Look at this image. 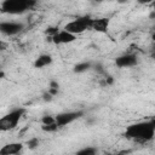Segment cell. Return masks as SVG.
<instances>
[{
  "mask_svg": "<svg viewBox=\"0 0 155 155\" xmlns=\"http://www.w3.org/2000/svg\"><path fill=\"white\" fill-rule=\"evenodd\" d=\"M155 134V121H140L132 124L126 127L125 136L137 142H148L154 138Z\"/></svg>",
  "mask_w": 155,
  "mask_h": 155,
  "instance_id": "6da1fadb",
  "label": "cell"
},
{
  "mask_svg": "<svg viewBox=\"0 0 155 155\" xmlns=\"http://www.w3.org/2000/svg\"><path fill=\"white\" fill-rule=\"evenodd\" d=\"M34 4L35 0H4L0 11L7 15H21L33 7Z\"/></svg>",
  "mask_w": 155,
  "mask_h": 155,
  "instance_id": "7a4b0ae2",
  "label": "cell"
},
{
  "mask_svg": "<svg viewBox=\"0 0 155 155\" xmlns=\"http://www.w3.org/2000/svg\"><path fill=\"white\" fill-rule=\"evenodd\" d=\"M24 111L25 110L23 108H16V109L11 110L8 114L0 117V131L6 132V131H10V130H13L18 125V122L22 119Z\"/></svg>",
  "mask_w": 155,
  "mask_h": 155,
  "instance_id": "3957f363",
  "label": "cell"
},
{
  "mask_svg": "<svg viewBox=\"0 0 155 155\" xmlns=\"http://www.w3.org/2000/svg\"><path fill=\"white\" fill-rule=\"evenodd\" d=\"M91 22L92 18H90L88 16H84V17H79L76 19H73L70 22H68L63 29H65L67 31L76 35L80 33H84L86 29L91 28Z\"/></svg>",
  "mask_w": 155,
  "mask_h": 155,
  "instance_id": "277c9868",
  "label": "cell"
},
{
  "mask_svg": "<svg viewBox=\"0 0 155 155\" xmlns=\"http://www.w3.org/2000/svg\"><path fill=\"white\" fill-rule=\"evenodd\" d=\"M24 29V24L19 22H12V21H6L0 23V33L7 36H13L21 33Z\"/></svg>",
  "mask_w": 155,
  "mask_h": 155,
  "instance_id": "5b68a950",
  "label": "cell"
},
{
  "mask_svg": "<svg viewBox=\"0 0 155 155\" xmlns=\"http://www.w3.org/2000/svg\"><path fill=\"white\" fill-rule=\"evenodd\" d=\"M82 115V111H65V113H61L58 115H56V124L58 125V127H63L68 124H71L73 121H75L76 119H79Z\"/></svg>",
  "mask_w": 155,
  "mask_h": 155,
  "instance_id": "8992f818",
  "label": "cell"
},
{
  "mask_svg": "<svg viewBox=\"0 0 155 155\" xmlns=\"http://www.w3.org/2000/svg\"><path fill=\"white\" fill-rule=\"evenodd\" d=\"M51 39L56 45H65V44H70V42L75 41L76 35L67 31L65 29H62V30H58L56 34H53L51 36Z\"/></svg>",
  "mask_w": 155,
  "mask_h": 155,
  "instance_id": "52a82bcc",
  "label": "cell"
},
{
  "mask_svg": "<svg viewBox=\"0 0 155 155\" xmlns=\"http://www.w3.org/2000/svg\"><path fill=\"white\" fill-rule=\"evenodd\" d=\"M115 63L120 68H130V67L137 65L138 59H137V56L136 54H133V53H126V54L119 56L115 59Z\"/></svg>",
  "mask_w": 155,
  "mask_h": 155,
  "instance_id": "ba28073f",
  "label": "cell"
},
{
  "mask_svg": "<svg viewBox=\"0 0 155 155\" xmlns=\"http://www.w3.org/2000/svg\"><path fill=\"white\" fill-rule=\"evenodd\" d=\"M22 149H23L22 143H18V142L8 143L0 149V154L1 155H15V154H18L19 151H22Z\"/></svg>",
  "mask_w": 155,
  "mask_h": 155,
  "instance_id": "9c48e42d",
  "label": "cell"
},
{
  "mask_svg": "<svg viewBox=\"0 0 155 155\" xmlns=\"http://www.w3.org/2000/svg\"><path fill=\"white\" fill-rule=\"evenodd\" d=\"M109 22H110V19H109V18H105V17L96 18V19H92V22H91V28L94 29L96 31L105 33L107 29H108V27H109Z\"/></svg>",
  "mask_w": 155,
  "mask_h": 155,
  "instance_id": "30bf717a",
  "label": "cell"
},
{
  "mask_svg": "<svg viewBox=\"0 0 155 155\" xmlns=\"http://www.w3.org/2000/svg\"><path fill=\"white\" fill-rule=\"evenodd\" d=\"M51 63H52V57H51L50 54H40V56L35 59L34 67L41 69V68H45V67L50 65Z\"/></svg>",
  "mask_w": 155,
  "mask_h": 155,
  "instance_id": "8fae6325",
  "label": "cell"
},
{
  "mask_svg": "<svg viewBox=\"0 0 155 155\" xmlns=\"http://www.w3.org/2000/svg\"><path fill=\"white\" fill-rule=\"evenodd\" d=\"M91 68V63L90 62H80L74 67V71L75 73H84L86 70H88Z\"/></svg>",
  "mask_w": 155,
  "mask_h": 155,
  "instance_id": "7c38bea8",
  "label": "cell"
},
{
  "mask_svg": "<svg viewBox=\"0 0 155 155\" xmlns=\"http://www.w3.org/2000/svg\"><path fill=\"white\" fill-rule=\"evenodd\" d=\"M97 153V149L96 148H92V147H87V148H84L81 150L78 151L79 155H93Z\"/></svg>",
  "mask_w": 155,
  "mask_h": 155,
  "instance_id": "4fadbf2b",
  "label": "cell"
},
{
  "mask_svg": "<svg viewBox=\"0 0 155 155\" xmlns=\"http://www.w3.org/2000/svg\"><path fill=\"white\" fill-rule=\"evenodd\" d=\"M58 88H59V85H58V82H56V81H51V82H50L48 92H50L52 96H56V94L58 93Z\"/></svg>",
  "mask_w": 155,
  "mask_h": 155,
  "instance_id": "5bb4252c",
  "label": "cell"
},
{
  "mask_svg": "<svg viewBox=\"0 0 155 155\" xmlns=\"http://www.w3.org/2000/svg\"><path fill=\"white\" fill-rule=\"evenodd\" d=\"M42 130L46 131V132H54L58 130V125L56 122H52V124H48V125H42Z\"/></svg>",
  "mask_w": 155,
  "mask_h": 155,
  "instance_id": "9a60e30c",
  "label": "cell"
},
{
  "mask_svg": "<svg viewBox=\"0 0 155 155\" xmlns=\"http://www.w3.org/2000/svg\"><path fill=\"white\" fill-rule=\"evenodd\" d=\"M27 145H28V148L29 149H35L38 145H39V139L38 138H30L28 142H27Z\"/></svg>",
  "mask_w": 155,
  "mask_h": 155,
  "instance_id": "2e32d148",
  "label": "cell"
},
{
  "mask_svg": "<svg viewBox=\"0 0 155 155\" xmlns=\"http://www.w3.org/2000/svg\"><path fill=\"white\" fill-rule=\"evenodd\" d=\"M42 125H48V124H52V122H56V117L54 116H51V115H46L42 117Z\"/></svg>",
  "mask_w": 155,
  "mask_h": 155,
  "instance_id": "e0dca14e",
  "label": "cell"
},
{
  "mask_svg": "<svg viewBox=\"0 0 155 155\" xmlns=\"http://www.w3.org/2000/svg\"><path fill=\"white\" fill-rule=\"evenodd\" d=\"M52 98H53V96H52L48 91H47L46 93H44V101H46V102L48 101V102H50V101H52Z\"/></svg>",
  "mask_w": 155,
  "mask_h": 155,
  "instance_id": "ac0fdd59",
  "label": "cell"
},
{
  "mask_svg": "<svg viewBox=\"0 0 155 155\" xmlns=\"http://www.w3.org/2000/svg\"><path fill=\"white\" fill-rule=\"evenodd\" d=\"M5 48H6V44L0 41V50H5Z\"/></svg>",
  "mask_w": 155,
  "mask_h": 155,
  "instance_id": "d6986e66",
  "label": "cell"
},
{
  "mask_svg": "<svg viewBox=\"0 0 155 155\" xmlns=\"http://www.w3.org/2000/svg\"><path fill=\"white\" fill-rule=\"evenodd\" d=\"M140 4H149V2H151L153 0H138Z\"/></svg>",
  "mask_w": 155,
  "mask_h": 155,
  "instance_id": "ffe728a7",
  "label": "cell"
},
{
  "mask_svg": "<svg viewBox=\"0 0 155 155\" xmlns=\"http://www.w3.org/2000/svg\"><path fill=\"white\" fill-rule=\"evenodd\" d=\"M2 78H5V73H4V71L0 69V79H2Z\"/></svg>",
  "mask_w": 155,
  "mask_h": 155,
  "instance_id": "44dd1931",
  "label": "cell"
},
{
  "mask_svg": "<svg viewBox=\"0 0 155 155\" xmlns=\"http://www.w3.org/2000/svg\"><path fill=\"white\" fill-rule=\"evenodd\" d=\"M128 0H117V2L119 4H125V2H127Z\"/></svg>",
  "mask_w": 155,
  "mask_h": 155,
  "instance_id": "7402d4cb",
  "label": "cell"
}]
</instances>
